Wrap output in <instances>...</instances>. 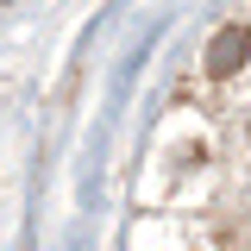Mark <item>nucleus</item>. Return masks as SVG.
Instances as JSON below:
<instances>
[{"label": "nucleus", "instance_id": "f257e3e1", "mask_svg": "<svg viewBox=\"0 0 251 251\" xmlns=\"http://www.w3.org/2000/svg\"><path fill=\"white\" fill-rule=\"evenodd\" d=\"M245 57H251V31H245V25L214 31V44H207V75L226 82V75H239V69H245Z\"/></svg>", "mask_w": 251, "mask_h": 251}]
</instances>
